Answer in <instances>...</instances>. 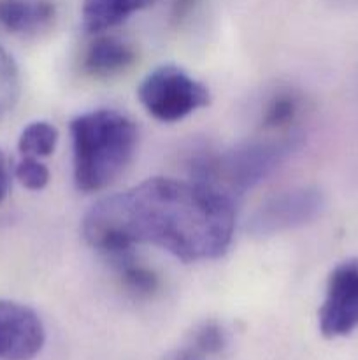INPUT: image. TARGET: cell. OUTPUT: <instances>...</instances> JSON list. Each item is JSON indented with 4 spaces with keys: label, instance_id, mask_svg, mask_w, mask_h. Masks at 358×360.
I'll list each match as a JSON object with an SVG mask.
<instances>
[{
    "label": "cell",
    "instance_id": "obj_15",
    "mask_svg": "<svg viewBox=\"0 0 358 360\" xmlns=\"http://www.w3.org/2000/svg\"><path fill=\"white\" fill-rule=\"evenodd\" d=\"M227 330L216 322H206L193 333L192 340L186 345L185 350L197 357H206V355L218 354L227 345Z\"/></svg>",
    "mask_w": 358,
    "mask_h": 360
},
{
    "label": "cell",
    "instance_id": "obj_8",
    "mask_svg": "<svg viewBox=\"0 0 358 360\" xmlns=\"http://www.w3.org/2000/svg\"><path fill=\"white\" fill-rule=\"evenodd\" d=\"M135 58L137 51L130 42L104 35L88 46L83 56V69L90 76L105 79L128 70L135 63Z\"/></svg>",
    "mask_w": 358,
    "mask_h": 360
},
{
    "label": "cell",
    "instance_id": "obj_12",
    "mask_svg": "<svg viewBox=\"0 0 358 360\" xmlns=\"http://www.w3.org/2000/svg\"><path fill=\"white\" fill-rule=\"evenodd\" d=\"M105 259L114 267L119 281L128 294L135 295V297H151L160 287L158 274L147 266H144L142 262H139L135 259L133 250L112 253Z\"/></svg>",
    "mask_w": 358,
    "mask_h": 360
},
{
    "label": "cell",
    "instance_id": "obj_11",
    "mask_svg": "<svg viewBox=\"0 0 358 360\" xmlns=\"http://www.w3.org/2000/svg\"><path fill=\"white\" fill-rule=\"evenodd\" d=\"M302 109H304V101L297 91H276L263 105L260 129L263 130V134H272V136L297 132L295 125L300 120Z\"/></svg>",
    "mask_w": 358,
    "mask_h": 360
},
{
    "label": "cell",
    "instance_id": "obj_10",
    "mask_svg": "<svg viewBox=\"0 0 358 360\" xmlns=\"http://www.w3.org/2000/svg\"><path fill=\"white\" fill-rule=\"evenodd\" d=\"M154 2L157 0H83V28L88 34H102Z\"/></svg>",
    "mask_w": 358,
    "mask_h": 360
},
{
    "label": "cell",
    "instance_id": "obj_7",
    "mask_svg": "<svg viewBox=\"0 0 358 360\" xmlns=\"http://www.w3.org/2000/svg\"><path fill=\"white\" fill-rule=\"evenodd\" d=\"M44 341V326L34 309L0 299V360H34Z\"/></svg>",
    "mask_w": 358,
    "mask_h": 360
},
{
    "label": "cell",
    "instance_id": "obj_13",
    "mask_svg": "<svg viewBox=\"0 0 358 360\" xmlns=\"http://www.w3.org/2000/svg\"><path fill=\"white\" fill-rule=\"evenodd\" d=\"M58 129L49 122L28 123L20 134L18 150L23 157H49L58 144Z\"/></svg>",
    "mask_w": 358,
    "mask_h": 360
},
{
    "label": "cell",
    "instance_id": "obj_16",
    "mask_svg": "<svg viewBox=\"0 0 358 360\" xmlns=\"http://www.w3.org/2000/svg\"><path fill=\"white\" fill-rule=\"evenodd\" d=\"M14 176L25 188L34 190V192L46 188L49 183V169L35 157L21 158L14 169Z\"/></svg>",
    "mask_w": 358,
    "mask_h": 360
},
{
    "label": "cell",
    "instance_id": "obj_6",
    "mask_svg": "<svg viewBox=\"0 0 358 360\" xmlns=\"http://www.w3.org/2000/svg\"><path fill=\"white\" fill-rule=\"evenodd\" d=\"M325 338H343L358 329V259L336 266L326 280L325 297L318 311Z\"/></svg>",
    "mask_w": 358,
    "mask_h": 360
},
{
    "label": "cell",
    "instance_id": "obj_2",
    "mask_svg": "<svg viewBox=\"0 0 358 360\" xmlns=\"http://www.w3.org/2000/svg\"><path fill=\"white\" fill-rule=\"evenodd\" d=\"M74 183L81 192L107 188L135 155L139 132L132 118L116 109H95L70 122Z\"/></svg>",
    "mask_w": 358,
    "mask_h": 360
},
{
    "label": "cell",
    "instance_id": "obj_17",
    "mask_svg": "<svg viewBox=\"0 0 358 360\" xmlns=\"http://www.w3.org/2000/svg\"><path fill=\"white\" fill-rule=\"evenodd\" d=\"M200 4V0H172L171 6V23L174 27L185 23L190 16H192L193 11L197 9V6Z\"/></svg>",
    "mask_w": 358,
    "mask_h": 360
},
{
    "label": "cell",
    "instance_id": "obj_14",
    "mask_svg": "<svg viewBox=\"0 0 358 360\" xmlns=\"http://www.w3.org/2000/svg\"><path fill=\"white\" fill-rule=\"evenodd\" d=\"M20 97V70L13 56L0 46V120L14 108Z\"/></svg>",
    "mask_w": 358,
    "mask_h": 360
},
{
    "label": "cell",
    "instance_id": "obj_1",
    "mask_svg": "<svg viewBox=\"0 0 358 360\" xmlns=\"http://www.w3.org/2000/svg\"><path fill=\"white\" fill-rule=\"evenodd\" d=\"M234 199L190 179L150 178L90 207L83 238L102 255L151 245L183 262L214 260L230 246Z\"/></svg>",
    "mask_w": 358,
    "mask_h": 360
},
{
    "label": "cell",
    "instance_id": "obj_9",
    "mask_svg": "<svg viewBox=\"0 0 358 360\" xmlns=\"http://www.w3.org/2000/svg\"><path fill=\"white\" fill-rule=\"evenodd\" d=\"M55 14L49 0H0V25L11 34H37L53 23Z\"/></svg>",
    "mask_w": 358,
    "mask_h": 360
},
{
    "label": "cell",
    "instance_id": "obj_18",
    "mask_svg": "<svg viewBox=\"0 0 358 360\" xmlns=\"http://www.w3.org/2000/svg\"><path fill=\"white\" fill-rule=\"evenodd\" d=\"M9 190V169H7V158L0 150V204L4 202Z\"/></svg>",
    "mask_w": 358,
    "mask_h": 360
},
{
    "label": "cell",
    "instance_id": "obj_3",
    "mask_svg": "<svg viewBox=\"0 0 358 360\" xmlns=\"http://www.w3.org/2000/svg\"><path fill=\"white\" fill-rule=\"evenodd\" d=\"M300 146L302 134L297 130L279 136L265 134L230 150L200 153L190 164L192 179L234 199L265 181Z\"/></svg>",
    "mask_w": 358,
    "mask_h": 360
},
{
    "label": "cell",
    "instance_id": "obj_5",
    "mask_svg": "<svg viewBox=\"0 0 358 360\" xmlns=\"http://www.w3.org/2000/svg\"><path fill=\"white\" fill-rule=\"evenodd\" d=\"M325 207L323 193L314 186H297L263 200L248 220L255 238H270L311 224Z\"/></svg>",
    "mask_w": 358,
    "mask_h": 360
},
{
    "label": "cell",
    "instance_id": "obj_4",
    "mask_svg": "<svg viewBox=\"0 0 358 360\" xmlns=\"http://www.w3.org/2000/svg\"><path fill=\"white\" fill-rule=\"evenodd\" d=\"M137 98L154 120L174 123L209 105L211 91L179 65L165 63L140 81Z\"/></svg>",
    "mask_w": 358,
    "mask_h": 360
}]
</instances>
